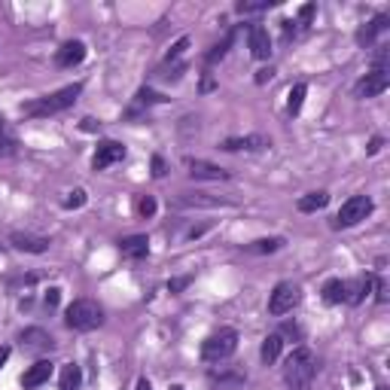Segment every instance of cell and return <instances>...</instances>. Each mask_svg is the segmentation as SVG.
I'll use <instances>...</instances> for the list:
<instances>
[{"mask_svg": "<svg viewBox=\"0 0 390 390\" xmlns=\"http://www.w3.org/2000/svg\"><path fill=\"white\" fill-rule=\"evenodd\" d=\"M83 204H85V189H73V192H68V199H64V208L68 211L83 208Z\"/></svg>", "mask_w": 390, "mask_h": 390, "instance_id": "cell-30", "label": "cell"}, {"mask_svg": "<svg viewBox=\"0 0 390 390\" xmlns=\"http://www.w3.org/2000/svg\"><path fill=\"white\" fill-rule=\"evenodd\" d=\"M378 390H387V387H378Z\"/></svg>", "mask_w": 390, "mask_h": 390, "instance_id": "cell-43", "label": "cell"}, {"mask_svg": "<svg viewBox=\"0 0 390 390\" xmlns=\"http://www.w3.org/2000/svg\"><path fill=\"white\" fill-rule=\"evenodd\" d=\"M135 390H153V384L147 381V378H137V384H135Z\"/></svg>", "mask_w": 390, "mask_h": 390, "instance_id": "cell-39", "label": "cell"}, {"mask_svg": "<svg viewBox=\"0 0 390 390\" xmlns=\"http://www.w3.org/2000/svg\"><path fill=\"white\" fill-rule=\"evenodd\" d=\"M186 49H189V40H186V37H180V40L174 43V46H171V52H168V64H171V61H177Z\"/></svg>", "mask_w": 390, "mask_h": 390, "instance_id": "cell-31", "label": "cell"}, {"mask_svg": "<svg viewBox=\"0 0 390 390\" xmlns=\"http://www.w3.org/2000/svg\"><path fill=\"white\" fill-rule=\"evenodd\" d=\"M280 348H284V335H278V332L265 335V339H263V348H259V357H263V363L272 366L278 357H280Z\"/></svg>", "mask_w": 390, "mask_h": 390, "instance_id": "cell-19", "label": "cell"}, {"mask_svg": "<svg viewBox=\"0 0 390 390\" xmlns=\"http://www.w3.org/2000/svg\"><path fill=\"white\" fill-rule=\"evenodd\" d=\"M83 95V83H73V85H64V89L52 92V95H43L37 101H31L21 107V113L25 116H56L61 110H68V107L77 104V98Z\"/></svg>", "mask_w": 390, "mask_h": 390, "instance_id": "cell-2", "label": "cell"}, {"mask_svg": "<svg viewBox=\"0 0 390 390\" xmlns=\"http://www.w3.org/2000/svg\"><path fill=\"white\" fill-rule=\"evenodd\" d=\"M381 144H384V140H381V137H372V144H369V156H375V153H378V149H381Z\"/></svg>", "mask_w": 390, "mask_h": 390, "instance_id": "cell-38", "label": "cell"}, {"mask_svg": "<svg viewBox=\"0 0 390 390\" xmlns=\"http://www.w3.org/2000/svg\"><path fill=\"white\" fill-rule=\"evenodd\" d=\"M387 85H390V70L375 68L354 85V98H378L381 92H387Z\"/></svg>", "mask_w": 390, "mask_h": 390, "instance_id": "cell-7", "label": "cell"}, {"mask_svg": "<svg viewBox=\"0 0 390 390\" xmlns=\"http://www.w3.org/2000/svg\"><path fill=\"white\" fill-rule=\"evenodd\" d=\"M119 251H122V256H128V259H144L149 253V238L147 235H128L119 241Z\"/></svg>", "mask_w": 390, "mask_h": 390, "instance_id": "cell-16", "label": "cell"}, {"mask_svg": "<svg viewBox=\"0 0 390 390\" xmlns=\"http://www.w3.org/2000/svg\"><path fill=\"white\" fill-rule=\"evenodd\" d=\"M247 40H251V52H253V58L265 61L268 56H272V37H268V28L253 25V28H251V34H247Z\"/></svg>", "mask_w": 390, "mask_h": 390, "instance_id": "cell-13", "label": "cell"}, {"mask_svg": "<svg viewBox=\"0 0 390 390\" xmlns=\"http://www.w3.org/2000/svg\"><path fill=\"white\" fill-rule=\"evenodd\" d=\"M83 128H85V132H95V128H98L95 119H83Z\"/></svg>", "mask_w": 390, "mask_h": 390, "instance_id": "cell-41", "label": "cell"}, {"mask_svg": "<svg viewBox=\"0 0 390 390\" xmlns=\"http://www.w3.org/2000/svg\"><path fill=\"white\" fill-rule=\"evenodd\" d=\"M83 58H85V43L83 40H68L56 52V64H58V68H77Z\"/></svg>", "mask_w": 390, "mask_h": 390, "instance_id": "cell-12", "label": "cell"}, {"mask_svg": "<svg viewBox=\"0 0 390 390\" xmlns=\"http://www.w3.org/2000/svg\"><path fill=\"white\" fill-rule=\"evenodd\" d=\"M137 214L140 216H153L156 214V199H149V195H147V199H140L137 201Z\"/></svg>", "mask_w": 390, "mask_h": 390, "instance_id": "cell-32", "label": "cell"}, {"mask_svg": "<svg viewBox=\"0 0 390 390\" xmlns=\"http://www.w3.org/2000/svg\"><path fill=\"white\" fill-rule=\"evenodd\" d=\"M9 360V348H6V344H4V348H0V369H4V363Z\"/></svg>", "mask_w": 390, "mask_h": 390, "instance_id": "cell-40", "label": "cell"}, {"mask_svg": "<svg viewBox=\"0 0 390 390\" xmlns=\"http://www.w3.org/2000/svg\"><path fill=\"white\" fill-rule=\"evenodd\" d=\"M171 390H186V387H180V384H174V387H171Z\"/></svg>", "mask_w": 390, "mask_h": 390, "instance_id": "cell-42", "label": "cell"}, {"mask_svg": "<svg viewBox=\"0 0 390 390\" xmlns=\"http://www.w3.org/2000/svg\"><path fill=\"white\" fill-rule=\"evenodd\" d=\"M387 28H390V19L387 16H375L369 25H363L360 31H357V43H360V46H372L375 37H381Z\"/></svg>", "mask_w": 390, "mask_h": 390, "instance_id": "cell-15", "label": "cell"}, {"mask_svg": "<svg viewBox=\"0 0 390 390\" xmlns=\"http://www.w3.org/2000/svg\"><path fill=\"white\" fill-rule=\"evenodd\" d=\"M238 351V332L235 330H220L201 342V360L204 363H223Z\"/></svg>", "mask_w": 390, "mask_h": 390, "instance_id": "cell-4", "label": "cell"}, {"mask_svg": "<svg viewBox=\"0 0 390 390\" xmlns=\"http://www.w3.org/2000/svg\"><path fill=\"white\" fill-rule=\"evenodd\" d=\"M372 208H375V204H372L369 195H351V199L339 208V214H335L332 229H351V226L363 223L366 216L372 214Z\"/></svg>", "mask_w": 390, "mask_h": 390, "instance_id": "cell-5", "label": "cell"}, {"mask_svg": "<svg viewBox=\"0 0 390 390\" xmlns=\"http://www.w3.org/2000/svg\"><path fill=\"white\" fill-rule=\"evenodd\" d=\"M52 369H56V366H52L49 360H37L25 375H21V387L34 390V387H40V384H46L49 375H52Z\"/></svg>", "mask_w": 390, "mask_h": 390, "instance_id": "cell-14", "label": "cell"}, {"mask_svg": "<svg viewBox=\"0 0 390 390\" xmlns=\"http://www.w3.org/2000/svg\"><path fill=\"white\" fill-rule=\"evenodd\" d=\"M122 159H125V147L116 144V140H104V144H98V153L92 159V168L95 171H104V168H110V165H116V162H122Z\"/></svg>", "mask_w": 390, "mask_h": 390, "instance_id": "cell-10", "label": "cell"}, {"mask_svg": "<svg viewBox=\"0 0 390 390\" xmlns=\"http://www.w3.org/2000/svg\"><path fill=\"white\" fill-rule=\"evenodd\" d=\"M21 342H25L31 351H49L52 344H56V342H52V335H49L46 330H37V327L21 332Z\"/></svg>", "mask_w": 390, "mask_h": 390, "instance_id": "cell-18", "label": "cell"}, {"mask_svg": "<svg viewBox=\"0 0 390 390\" xmlns=\"http://www.w3.org/2000/svg\"><path fill=\"white\" fill-rule=\"evenodd\" d=\"M278 335H292V339H302V330L292 327V323H284V330H280Z\"/></svg>", "mask_w": 390, "mask_h": 390, "instance_id": "cell-35", "label": "cell"}, {"mask_svg": "<svg viewBox=\"0 0 390 390\" xmlns=\"http://www.w3.org/2000/svg\"><path fill=\"white\" fill-rule=\"evenodd\" d=\"M299 302H302V290L292 284V280H280V284L272 290V296H268V314H275V317L290 314Z\"/></svg>", "mask_w": 390, "mask_h": 390, "instance_id": "cell-6", "label": "cell"}, {"mask_svg": "<svg viewBox=\"0 0 390 390\" xmlns=\"http://www.w3.org/2000/svg\"><path fill=\"white\" fill-rule=\"evenodd\" d=\"M232 40H235V31H229V34L223 37V43H216V46L208 52V56H204V61L208 64H216L220 58H226V52H229V46H232Z\"/></svg>", "mask_w": 390, "mask_h": 390, "instance_id": "cell-26", "label": "cell"}, {"mask_svg": "<svg viewBox=\"0 0 390 390\" xmlns=\"http://www.w3.org/2000/svg\"><path fill=\"white\" fill-rule=\"evenodd\" d=\"M348 299V284L339 278H332L323 284V302H330V305H339V302Z\"/></svg>", "mask_w": 390, "mask_h": 390, "instance_id": "cell-20", "label": "cell"}, {"mask_svg": "<svg viewBox=\"0 0 390 390\" xmlns=\"http://www.w3.org/2000/svg\"><path fill=\"white\" fill-rule=\"evenodd\" d=\"M16 153V137L6 135L4 122H0V156H13Z\"/></svg>", "mask_w": 390, "mask_h": 390, "instance_id": "cell-29", "label": "cell"}, {"mask_svg": "<svg viewBox=\"0 0 390 390\" xmlns=\"http://www.w3.org/2000/svg\"><path fill=\"white\" fill-rule=\"evenodd\" d=\"M165 101H168L165 95H159V92H153V89H147V85H144V89L137 92V98H135V107H153V104H165Z\"/></svg>", "mask_w": 390, "mask_h": 390, "instance_id": "cell-28", "label": "cell"}, {"mask_svg": "<svg viewBox=\"0 0 390 390\" xmlns=\"http://www.w3.org/2000/svg\"><path fill=\"white\" fill-rule=\"evenodd\" d=\"M58 299H61V290L52 287V290L46 292V308H56V305H58Z\"/></svg>", "mask_w": 390, "mask_h": 390, "instance_id": "cell-34", "label": "cell"}, {"mask_svg": "<svg viewBox=\"0 0 390 390\" xmlns=\"http://www.w3.org/2000/svg\"><path fill=\"white\" fill-rule=\"evenodd\" d=\"M369 290H372V275L357 278L354 284H348V299H344V302H351V305H360V302L369 296Z\"/></svg>", "mask_w": 390, "mask_h": 390, "instance_id": "cell-21", "label": "cell"}, {"mask_svg": "<svg viewBox=\"0 0 390 390\" xmlns=\"http://www.w3.org/2000/svg\"><path fill=\"white\" fill-rule=\"evenodd\" d=\"M183 287H189V278H177V280H171V284H168L171 292H180Z\"/></svg>", "mask_w": 390, "mask_h": 390, "instance_id": "cell-36", "label": "cell"}, {"mask_svg": "<svg viewBox=\"0 0 390 390\" xmlns=\"http://www.w3.org/2000/svg\"><path fill=\"white\" fill-rule=\"evenodd\" d=\"M330 204V192L327 189H317V192H308V195H302V199L296 201V208L302 211V214H317V211H323Z\"/></svg>", "mask_w": 390, "mask_h": 390, "instance_id": "cell-17", "label": "cell"}, {"mask_svg": "<svg viewBox=\"0 0 390 390\" xmlns=\"http://www.w3.org/2000/svg\"><path fill=\"white\" fill-rule=\"evenodd\" d=\"M9 244H13L16 251H25V253H46L49 251V238L28 235V232H13L9 235Z\"/></svg>", "mask_w": 390, "mask_h": 390, "instance_id": "cell-11", "label": "cell"}, {"mask_svg": "<svg viewBox=\"0 0 390 390\" xmlns=\"http://www.w3.org/2000/svg\"><path fill=\"white\" fill-rule=\"evenodd\" d=\"M280 247H284V238H259V241L247 244V251L251 253H275Z\"/></svg>", "mask_w": 390, "mask_h": 390, "instance_id": "cell-25", "label": "cell"}, {"mask_svg": "<svg viewBox=\"0 0 390 390\" xmlns=\"http://www.w3.org/2000/svg\"><path fill=\"white\" fill-rule=\"evenodd\" d=\"M64 323L77 332H92L104 323V308L92 299H77L68 305V311H64Z\"/></svg>", "mask_w": 390, "mask_h": 390, "instance_id": "cell-3", "label": "cell"}, {"mask_svg": "<svg viewBox=\"0 0 390 390\" xmlns=\"http://www.w3.org/2000/svg\"><path fill=\"white\" fill-rule=\"evenodd\" d=\"M305 95H308V85L305 83H296V85H292V89H290V101H287V110H290V116H296L299 110H302V104H305Z\"/></svg>", "mask_w": 390, "mask_h": 390, "instance_id": "cell-23", "label": "cell"}, {"mask_svg": "<svg viewBox=\"0 0 390 390\" xmlns=\"http://www.w3.org/2000/svg\"><path fill=\"white\" fill-rule=\"evenodd\" d=\"M272 147V140H268L265 135H247V137H226L220 149H226V153H259V149H268Z\"/></svg>", "mask_w": 390, "mask_h": 390, "instance_id": "cell-9", "label": "cell"}, {"mask_svg": "<svg viewBox=\"0 0 390 390\" xmlns=\"http://www.w3.org/2000/svg\"><path fill=\"white\" fill-rule=\"evenodd\" d=\"M183 168L189 171V177L195 180H229V171L214 165V162H204V159H183Z\"/></svg>", "mask_w": 390, "mask_h": 390, "instance_id": "cell-8", "label": "cell"}, {"mask_svg": "<svg viewBox=\"0 0 390 390\" xmlns=\"http://www.w3.org/2000/svg\"><path fill=\"white\" fill-rule=\"evenodd\" d=\"M153 177H165V159L153 156Z\"/></svg>", "mask_w": 390, "mask_h": 390, "instance_id": "cell-33", "label": "cell"}, {"mask_svg": "<svg viewBox=\"0 0 390 390\" xmlns=\"http://www.w3.org/2000/svg\"><path fill=\"white\" fill-rule=\"evenodd\" d=\"M177 204H189V208H216V204H226V201H220V199H204L201 192H183L180 199H177Z\"/></svg>", "mask_w": 390, "mask_h": 390, "instance_id": "cell-24", "label": "cell"}, {"mask_svg": "<svg viewBox=\"0 0 390 390\" xmlns=\"http://www.w3.org/2000/svg\"><path fill=\"white\" fill-rule=\"evenodd\" d=\"M58 387H61V390H80V387H83V372H80L77 363H68V366L61 369Z\"/></svg>", "mask_w": 390, "mask_h": 390, "instance_id": "cell-22", "label": "cell"}, {"mask_svg": "<svg viewBox=\"0 0 390 390\" xmlns=\"http://www.w3.org/2000/svg\"><path fill=\"white\" fill-rule=\"evenodd\" d=\"M314 378H317V357L308 348H296L284 363V381L290 390H311Z\"/></svg>", "mask_w": 390, "mask_h": 390, "instance_id": "cell-1", "label": "cell"}, {"mask_svg": "<svg viewBox=\"0 0 390 390\" xmlns=\"http://www.w3.org/2000/svg\"><path fill=\"white\" fill-rule=\"evenodd\" d=\"M311 16H314V4H305V6L299 9V19H302V21H308Z\"/></svg>", "mask_w": 390, "mask_h": 390, "instance_id": "cell-37", "label": "cell"}, {"mask_svg": "<svg viewBox=\"0 0 390 390\" xmlns=\"http://www.w3.org/2000/svg\"><path fill=\"white\" fill-rule=\"evenodd\" d=\"M278 0H241L238 4V13L241 16H251V13H263V9H272Z\"/></svg>", "mask_w": 390, "mask_h": 390, "instance_id": "cell-27", "label": "cell"}]
</instances>
